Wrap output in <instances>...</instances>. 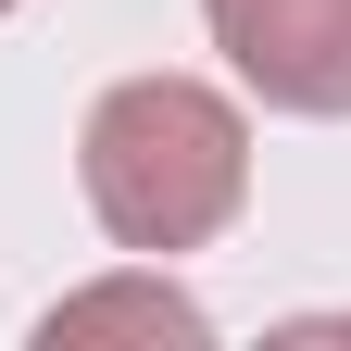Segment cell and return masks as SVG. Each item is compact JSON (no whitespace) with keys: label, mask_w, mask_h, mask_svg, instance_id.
<instances>
[{"label":"cell","mask_w":351,"mask_h":351,"mask_svg":"<svg viewBox=\"0 0 351 351\" xmlns=\"http://www.w3.org/2000/svg\"><path fill=\"white\" fill-rule=\"evenodd\" d=\"M38 339L63 351V339H213V326H201L189 289H163V276H113V289H75Z\"/></svg>","instance_id":"3"},{"label":"cell","mask_w":351,"mask_h":351,"mask_svg":"<svg viewBox=\"0 0 351 351\" xmlns=\"http://www.w3.org/2000/svg\"><path fill=\"white\" fill-rule=\"evenodd\" d=\"M0 13H13V0H0Z\"/></svg>","instance_id":"4"},{"label":"cell","mask_w":351,"mask_h":351,"mask_svg":"<svg viewBox=\"0 0 351 351\" xmlns=\"http://www.w3.org/2000/svg\"><path fill=\"white\" fill-rule=\"evenodd\" d=\"M75 176H88V213L125 239V251H201L226 213L251 201V125L239 101H213L201 75H125L101 88L75 138Z\"/></svg>","instance_id":"1"},{"label":"cell","mask_w":351,"mask_h":351,"mask_svg":"<svg viewBox=\"0 0 351 351\" xmlns=\"http://www.w3.org/2000/svg\"><path fill=\"white\" fill-rule=\"evenodd\" d=\"M213 13V51H226L276 113H351V0H201Z\"/></svg>","instance_id":"2"}]
</instances>
